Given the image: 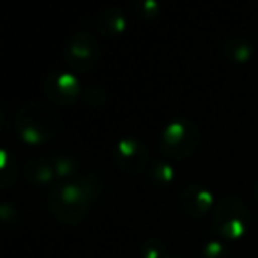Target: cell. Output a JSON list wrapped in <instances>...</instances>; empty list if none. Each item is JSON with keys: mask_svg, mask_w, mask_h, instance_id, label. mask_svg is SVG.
Instances as JSON below:
<instances>
[{"mask_svg": "<svg viewBox=\"0 0 258 258\" xmlns=\"http://www.w3.org/2000/svg\"><path fill=\"white\" fill-rule=\"evenodd\" d=\"M113 161L127 175H140L151 165V152L140 138L122 137L113 147Z\"/></svg>", "mask_w": 258, "mask_h": 258, "instance_id": "8992f818", "label": "cell"}, {"mask_svg": "<svg viewBox=\"0 0 258 258\" xmlns=\"http://www.w3.org/2000/svg\"><path fill=\"white\" fill-rule=\"evenodd\" d=\"M127 27V15L117 6H108L96 15V29L104 37H115Z\"/></svg>", "mask_w": 258, "mask_h": 258, "instance_id": "30bf717a", "label": "cell"}, {"mask_svg": "<svg viewBox=\"0 0 258 258\" xmlns=\"http://www.w3.org/2000/svg\"><path fill=\"white\" fill-rule=\"evenodd\" d=\"M200 127L186 115L173 117L166 122L158 138L159 151L170 159H186L200 145Z\"/></svg>", "mask_w": 258, "mask_h": 258, "instance_id": "277c9868", "label": "cell"}, {"mask_svg": "<svg viewBox=\"0 0 258 258\" xmlns=\"http://www.w3.org/2000/svg\"><path fill=\"white\" fill-rule=\"evenodd\" d=\"M51 166L55 170V175L60 180H68L78 172V159L76 156L68 154V152H55L50 156Z\"/></svg>", "mask_w": 258, "mask_h": 258, "instance_id": "5bb4252c", "label": "cell"}, {"mask_svg": "<svg viewBox=\"0 0 258 258\" xmlns=\"http://www.w3.org/2000/svg\"><path fill=\"white\" fill-rule=\"evenodd\" d=\"M211 225L216 237L223 240H239L251 226V211L237 195H225L211 212Z\"/></svg>", "mask_w": 258, "mask_h": 258, "instance_id": "3957f363", "label": "cell"}, {"mask_svg": "<svg viewBox=\"0 0 258 258\" xmlns=\"http://www.w3.org/2000/svg\"><path fill=\"white\" fill-rule=\"evenodd\" d=\"M133 11L142 20H154L161 13V4L158 0H135Z\"/></svg>", "mask_w": 258, "mask_h": 258, "instance_id": "ac0fdd59", "label": "cell"}, {"mask_svg": "<svg viewBox=\"0 0 258 258\" xmlns=\"http://www.w3.org/2000/svg\"><path fill=\"white\" fill-rule=\"evenodd\" d=\"M254 198H256V202H258V180H256V184H254Z\"/></svg>", "mask_w": 258, "mask_h": 258, "instance_id": "44dd1931", "label": "cell"}, {"mask_svg": "<svg viewBox=\"0 0 258 258\" xmlns=\"http://www.w3.org/2000/svg\"><path fill=\"white\" fill-rule=\"evenodd\" d=\"M18 179V163L8 147L0 149V187L8 189Z\"/></svg>", "mask_w": 258, "mask_h": 258, "instance_id": "4fadbf2b", "label": "cell"}, {"mask_svg": "<svg viewBox=\"0 0 258 258\" xmlns=\"http://www.w3.org/2000/svg\"><path fill=\"white\" fill-rule=\"evenodd\" d=\"M256 43H258V32H256Z\"/></svg>", "mask_w": 258, "mask_h": 258, "instance_id": "7402d4cb", "label": "cell"}, {"mask_svg": "<svg viewBox=\"0 0 258 258\" xmlns=\"http://www.w3.org/2000/svg\"><path fill=\"white\" fill-rule=\"evenodd\" d=\"M214 193L205 184L191 182L180 191L179 207L189 218H202L214 209Z\"/></svg>", "mask_w": 258, "mask_h": 258, "instance_id": "ba28073f", "label": "cell"}, {"mask_svg": "<svg viewBox=\"0 0 258 258\" xmlns=\"http://www.w3.org/2000/svg\"><path fill=\"white\" fill-rule=\"evenodd\" d=\"M82 99L85 101V104H89V106H92V108L103 106L108 99V90L103 83L90 82V83H87V85H83Z\"/></svg>", "mask_w": 258, "mask_h": 258, "instance_id": "9a60e30c", "label": "cell"}, {"mask_svg": "<svg viewBox=\"0 0 258 258\" xmlns=\"http://www.w3.org/2000/svg\"><path fill=\"white\" fill-rule=\"evenodd\" d=\"M64 62L73 71H90L101 58V46L96 36L87 29H78L68 37L64 44Z\"/></svg>", "mask_w": 258, "mask_h": 258, "instance_id": "5b68a950", "label": "cell"}, {"mask_svg": "<svg viewBox=\"0 0 258 258\" xmlns=\"http://www.w3.org/2000/svg\"><path fill=\"white\" fill-rule=\"evenodd\" d=\"M18 218H20L18 207L15 204H11V202H2V205H0V219L6 225H9V223L16 221Z\"/></svg>", "mask_w": 258, "mask_h": 258, "instance_id": "d6986e66", "label": "cell"}, {"mask_svg": "<svg viewBox=\"0 0 258 258\" xmlns=\"http://www.w3.org/2000/svg\"><path fill=\"white\" fill-rule=\"evenodd\" d=\"M149 180L158 187H166L175 180V168L166 158H156L147 168Z\"/></svg>", "mask_w": 258, "mask_h": 258, "instance_id": "7c38bea8", "label": "cell"}, {"mask_svg": "<svg viewBox=\"0 0 258 258\" xmlns=\"http://www.w3.org/2000/svg\"><path fill=\"white\" fill-rule=\"evenodd\" d=\"M221 55L233 64H246L253 57V44L246 37H228L221 44Z\"/></svg>", "mask_w": 258, "mask_h": 258, "instance_id": "8fae6325", "label": "cell"}, {"mask_svg": "<svg viewBox=\"0 0 258 258\" xmlns=\"http://www.w3.org/2000/svg\"><path fill=\"white\" fill-rule=\"evenodd\" d=\"M142 258H166L168 256V247L161 237H147L140 244Z\"/></svg>", "mask_w": 258, "mask_h": 258, "instance_id": "2e32d148", "label": "cell"}, {"mask_svg": "<svg viewBox=\"0 0 258 258\" xmlns=\"http://www.w3.org/2000/svg\"><path fill=\"white\" fill-rule=\"evenodd\" d=\"M200 258H230V249L223 239H209L200 249Z\"/></svg>", "mask_w": 258, "mask_h": 258, "instance_id": "e0dca14e", "label": "cell"}, {"mask_svg": "<svg viewBox=\"0 0 258 258\" xmlns=\"http://www.w3.org/2000/svg\"><path fill=\"white\" fill-rule=\"evenodd\" d=\"M22 173L27 182L34 184V186H46L57 179L50 158H43V156H32L27 159L23 163Z\"/></svg>", "mask_w": 258, "mask_h": 258, "instance_id": "9c48e42d", "label": "cell"}, {"mask_svg": "<svg viewBox=\"0 0 258 258\" xmlns=\"http://www.w3.org/2000/svg\"><path fill=\"white\" fill-rule=\"evenodd\" d=\"M43 90L51 103L68 106V104H75L78 99H82L83 85L73 71L51 69L44 76Z\"/></svg>", "mask_w": 258, "mask_h": 258, "instance_id": "52a82bcc", "label": "cell"}, {"mask_svg": "<svg viewBox=\"0 0 258 258\" xmlns=\"http://www.w3.org/2000/svg\"><path fill=\"white\" fill-rule=\"evenodd\" d=\"M58 127H60V118L57 111L44 101H27L16 111V133L30 145H43L51 142L57 137Z\"/></svg>", "mask_w": 258, "mask_h": 258, "instance_id": "7a4b0ae2", "label": "cell"}, {"mask_svg": "<svg viewBox=\"0 0 258 258\" xmlns=\"http://www.w3.org/2000/svg\"><path fill=\"white\" fill-rule=\"evenodd\" d=\"M166 258H187V256H182V254H168Z\"/></svg>", "mask_w": 258, "mask_h": 258, "instance_id": "ffe728a7", "label": "cell"}, {"mask_svg": "<svg viewBox=\"0 0 258 258\" xmlns=\"http://www.w3.org/2000/svg\"><path fill=\"white\" fill-rule=\"evenodd\" d=\"M101 189L103 182L96 173H85L73 180H60L48 191V209L58 221L76 225L85 218Z\"/></svg>", "mask_w": 258, "mask_h": 258, "instance_id": "6da1fadb", "label": "cell"}]
</instances>
